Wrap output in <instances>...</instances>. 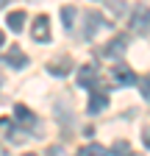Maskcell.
I'll list each match as a JSON object with an SVG mask.
<instances>
[{
  "label": "cell",
  "mask_w": 150,
  "mask_h": 156,
  "mask_svg": "<svg viewBox=\"0 0 150 156\" xmlns=\"http://www.w3.org/2000/svg\"><path fill=\"white\" fill-rule=\"evenodd\" d=\"M131 31L139 36L150 34V6L147 3H136L134 14H131Z\"/></svg>",
  "instance_id": "6da1fadb"
},
{
  "label": "cell",
  "mask_w": 150,
  "mask_h": 156,
  "mask_svg": "<svg viewBox=\"0 0 150 156\" xmlns=\"http://www.w3.org/2000/svg\"><path fill=\"white\" fill-rule=\"evenodd\" d=\"M31 36L36 39V42H47V39H50V20H47V14L33 17V23H31Z\"/></svg>",
  "instance_id": "7a4b0ae2"
},
{
  "label": "cell",
  "mask_w": 150,
  "mask_h": 156,
  "mask_svg": "<svg viewBox=\"0 0 150 156\" xmlns=\"http://www.w3.org/2000/svg\"><path fill=\"white\" fill-rule=\"evenodd\" d=\"M111 78H114L117 84H122V87L136 84V73L131 67H125V64H114V67H111Z\"/></svg>",
  "instance_id": "3957f363"
},
{
  "label": "cell",
  "mask_w": 150,
  "mask_h": 156,
  "mask_svg": "<svg viewBox=\"0 0 150 156\" xmlns=\"http://www.w3.org/2000/svg\"><path fill=\"white\" fill-rule=\"evenodd\" d=\"M3 58H6V64H9V67H17V70H22V67L28 64V56L22 53V48H20V45H11V48L6 50V56H3Z\"/></svg>",
  "instance_id": "277c9868"
},
{
  "label": "cell",
  "mask_w": 150,
  "mask_h": 156,
  "mask_svg": "<svg viewBox=\"0 0 150 156\" xmlns=\"http://www.w3.org/2000/svg\"><path fill=\"white\" fill-rule=\"evenodd\" d=\"M72 70V58L64 53V56H59V58H53V62L47 64V73L50 75H67Z\"/></svg>",
  "instance_id": "5b68a950"
},
{
  "label": "cell",
  "mask_w": 150,
  "mask_h": 156,
  "mask_svg": "<svg viewBox=\"0 0 150 156\" xmlns=\"http://www.w3.org/2000/svg\"><path fill=\"white\" fill-rule=\"evenodd\" d=\"M100 25H103V17L97 14V11H86V28H84V39H92L97 31H100Z\"/></svg>",
  "instance_id": "8992f818"
},
{
  "label": "cell",
  "mask_w": 150,
  "mask_h": 156,
  "mask_svg": "<svg viewBox=\"0 0 150 156\" xmlns=\"http://www.w3.org/2000/svg\"><path fill=\"white\" fill-rule=\"evenodd\" d=\"M95 81H97V67H95V64L78 67V84H81V87H92Z\"/></svg>",
  "instance_id": "52a82bcc"
},
{
  "label": "cell",
  "mask_w": 150,
  "mask_h": 156,
  "mask_svg": "<svg viewBox=\"0 0 150 156\" xmlns=\"http://www.w3.org/2000/svg\"><path fill=\"white\" fill-rule=\"evenodd\" d=\"M106 106H108V95L106 92H92V98H89V114H100V112H106Z\"/></svg>",
  "instance_id": "ba28073f"
},
{
  "label": "cell",
  "mask_w": 150,
  "mask_h": 156,
  "mask_svg": "<svg viewBox=\"0 0 150 156\" xmlns=\"http://www.w3.org/2000/svg\"><path fill=\"white\" fill-rule=\"evenodd\" d=\"M122 53H125V39H122V36L106 42V48H103V56H108V58H120Z\"/></svg>",
  "instance_id": "9c48e42d"
},
{
  "label": "cell",
  "mask_w": 150,
  "mask_h": 156,
  "mask_svg": "<svg viewBox=\"0 0 150 156\" xmlns=\"http://www.w3.org/2000/svg\"><path fill=\"white\" fill-rule=\"evenodd\" d=\"M14 117H17L20 123H25V126H33V123H36L33 112H31V109H28L25 103H17V106H14Z\"/></svg>",
  "instance_id": "30bf717a"
},
{
  "label": "cell",
  "mask_w": 150,
  "mask_h": 156,
  "mask_svg": "<svg viewBox=\"0 0 150 156\" xmlns=\"http://www.w3.org/2000/svg\"><path fill=\"white\" fill-rule=\"evenodd\" d=\"M6 23H9V28H11L14 34H20V31L25 28V11H11V14L6 17Z\"/></svg>",
  "instance_id": "8fae6325"
},
{
  "label": "cell",
  "mask_w": 150,
  "mask_h": 156,
  "mask_svg": "<svg viewBox=\"0 0 150 156\" xmlns=\"http://www.w3.org/2000/svg\"><path fill=\"white\" fill-rule=\"evenodd\" d=\"M78 156H108V148H103V145H97V142H89V145L81 148Z\"/></svg>",
  "instance_id": "7c38bea8"
},
{
  "label": "cell",
  "mask_w": 150,
  "mask_h": 156,
  "mask_svg": "<svg viewBox=\"0 0 150 156\" xmlns=\"http://www.w3.org/2000/svg\"><path fill=\"white\" fill-rule=\"evenodd\" d=\"M108 156H131V145H128L125 140H117L114 145H111V151H108Z\"/></svg>",
  "instance_id": "4fadbf2b"
},
{
  "label": "cell",
  "mask_w": 150,
  "mask_h": 156,
  "mask_svg": "<svg viewBox=\"0 0 150 156\" xmlns=\"http://www.w3.org/2000/svg\"><path fill=\"white\" fill-rule=\"evenodd\" d=\"M103 3H106V9L114 17H122L125 14V0H103Z\"/></svg>",
  "instance_id": "5bb4252c"
},
{
  "label": "cell",
  "mask_w": 150,
  "mask_h": 156,
  "mask_svg": "<svg viewBox=\"0 0 150 156\" xmlns=\"http://www.w3.org/2000/svg\"><path fill=\"white\" fill-rule=\"evenodd\" d=\"M61 17H64L67 31H70V28H75V9H72V6H64V9H61Z\"/></svg>",
  "instance_id": "9a60e30c"
},
{
  "label": "cell",
  "mask_w": 150,
  "mask_h": 156,
  "mask_svg": "<svg viewBox=\"0 0 150 156\" xmlns=\"http://www.w3.org/2000/svg\"><path fill=\"white\" fill-rule=\"evenodd\" d=\"M25 136H28V134H25L22 128H11V134H9V140H11V142H22Z\"/></svg>",
  "instance_id": "2e32d148"
},
{
  "label": "cell",
  "mask_w": 150,
  "mask_h": 156,
  "mask_svg": "<svg viewBox=\"0 0 150 156\" xmlns=\"http://www.w3.org/2000/svg\"><path fill=\"white\" fill-rule=\"evenodd\" d=\"M11 128H14V123H11V120H6V117H0V134L9 136V134H11Z\"/></svg>",
  "instance_id": "e0dca14e"
},
{
  "label": "cell",
  "mask_w": 150,
  "mask_h": 156,
  "mask_svg": "<svg viewBox=\"0 0 150 156\" xmlns=\"http://www.w3.org/2000/svg\"><path fill=\"white\" fill-rule=\"evenodd\" d=\"M139 87H142V98H145V101H150V75H147V78H142Z\"/></svg>",
  "instance_id": "ac0fdd59"
},
{
  "label": "cell",
  "mask_w": 150,
  "mask_h": 156,
  "mask_svg": "<svg viewBox=\"0 0 150 156\" xmlns=\"http://www.w3.org/2000/svg\"><path fill=\"white\" fill-rule=\"evenodd\" d=\"M47 156H61V148H59V145H53V148L47 151Z\"/></svg>",
  "instance_id": "d6986e66"
},
{
  "label": "cell",
  "mask_w": 150,
  "mask_h": 156,
  "mask_svg": "<svg viewBox=\"0 0 150 156\" xmlns=\"http://www.w3.org/2000/svg\"><path fill=\"white\" fill-rule=\"evenodd\" d=\"M142 140H145V145L150 148V128H145V134H142Z\"/></svg>",
  "instance_id": "ffe728a7"
},
{
  "label": "cell",
  "mask_w": 150,
  "mask_h": 156,
  "mask_svg": "<svg viewBox=\"0 0 150 156\" xmlns=\"http://www.w3.org/2000/svg\"><path fill=\"white\" fill-rule=\"evenodd\" d=\"M3 45H6V36H3V31H0V50H3Z\"/></svg>",
  "instance_id": "44dd1931"
},
{
  "label": "cell",
  "mask_w": 150,
  "mask_h": 156,
  "mask_svg": "<svg viewBox=\"0 0 150 156\" xmlns=\"http://www.w3.org/2000/svg\"><path fill=\"white\" fill-rule=\"evenodd\" d=\"M0 156H9V153H6V148H3V145H0Z\"/></svg>",
  "instance_id": "7402d4cb"
},
{
  "label": "cell",
  "mask_w": 150,
  "mask_h": 156,
  "mask_svg": "<svg viewBox=\"0 0 150 156\" xmlns=\"http://www.w3.org/2000/svg\"><path fill=\"white\" fill-rule=\"evenodd\" d=\"M25 156H39V153H25Z\"/></svg>",
  "instance_id": "603a6c76"
},
{
  "label": "cell",
  "mask_w": 150,
  "mask_h": 156,
  "mask_svg": "<svg viewBox=\"0 0 150 156\" xmlns=\"http://www.w3.org/2000/svg\"><path fill=\"white\" fill-rule=\"evenodd\" d=\"M0 87H3V81H0Z\"/></svg>",
  "instance_id": "cb8c5ba5"
}]
</instances>
